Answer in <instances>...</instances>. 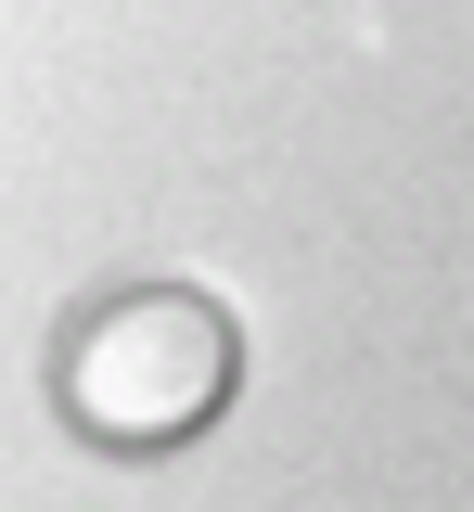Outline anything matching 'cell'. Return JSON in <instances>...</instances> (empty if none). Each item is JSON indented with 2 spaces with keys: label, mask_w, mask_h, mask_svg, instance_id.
Listing matches in <instances>:
<instances>
[{
  "label": "cell",
  "mask_w": 474,
  "mask_h": 512,
  "mask_svg": "<svg viewBox=\"0 0 474 512\" xmlns=\"http://www.w3.org/2000/svg\"><path fill=\"white\" fill-rule=\"evenodd\" d=\"M244 384V320L218 308L205 282H103L77 295L65 333H52V410H65L77 448L103 461H167L193 448Z\"/></svg>",
  "instance_id": "1"
}]
</instances>
